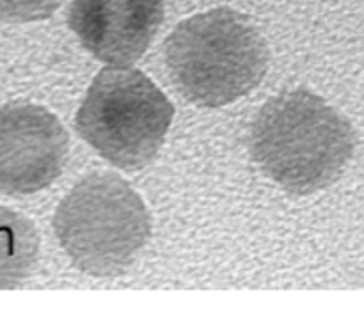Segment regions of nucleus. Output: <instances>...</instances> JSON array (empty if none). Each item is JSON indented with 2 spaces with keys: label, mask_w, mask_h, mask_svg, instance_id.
I'll return each instance as SVG.
<instances>
[{
  "label": "nucleus",
  "mask_w": 364,
  "mask_h": 313,
  "mask_svg": "<svg viewBox=\"0 0 364 313\" xmlns=\"http://www.w3.org/2000/svg\"><path fill=\"white\" fill-rule=\"evenodd\" d=\"M63 0H0V20L38 21L59 9Z\"/></svg>",
  "instance_id": "6e6552de"
},
{
  "label": "nucleus",
  "mask_w": 364,
  "mask_h": 313,
  "mask_svg": "<svg viewBox=\"0 0 364 313\" xmlns=\"http://www.w3.org/2000/svg\"><path fill=\"white\" fill-rule=\"evenodd\" d=\"M164 21V0H73L70 27L87 52L114 66L144 55Z\"/></svg>",
  "instance_id": "423d86ee"
},
{
  "label": "nucleus",
  "mask_w": 364,
  "mask_h": 313,
  "mask_svg": "<svg viewBox=\"0 0 364 313\" xmlns=\"http://www.w3.org/2000/svg\"><path fill=\"white\" fill-rule=\"evenodd\" d=\"M174 107L139 70L105 68L77 112V132L112 166L135 171L159 153Z\"/></svg>",
  "instance_id": "20e7f679"
},
{
  "label": "nucleus",
  "mask_w": 364,
  "mask_h": 313,
  "mask_svg": "<svg viewBox=\"0 0 364 313\" xmlns=\"http://www.w3.org/2000/svg\"><path fill=\"white\" fill-rule=\"evenodd\" d=\"M249 144L270 180L291 194H313L341 176L354 155L355 134L326 100L297 89L262 107Z\"/></svg>",
  "instance_id": "f257e3e1"
},
{
  "label": "nucleus",
  "mask_w": 364,
  "mask_h": 313,
  "mask_svg": "<svg viewBox=\"0 0 364 313\" xmlns=\"http://www.w3.org/2000/svg\"><path fill=\"white\" fill-rule=\"evenodd\" d=\"M164 52L174 87L203 107L242 98L263 80L269 68V46L258 28L228 7L181 21Z\"/></svg>",
  "instance_id": "f03ea898"
},
{
  "label": "nucleus",
  "mask_w": 364,
  "mask_h": 313,
  "mask_svg": "<svg viewBox=\"0 0 364 313\" xmlns=\"http://www.w3.org/2000/svg\"><path fill=\"white\" fill-rule=\"evenodd\" d=\"M53 230L77 269L95 277H116L148 244L151 217L123 178L91 174L57 206Z\"/></svg>",
  "instance_id": "7ed1b4c3"
},
{
  "label": "nucleus",
  "mask_w": 364,
  "mask_h": 313,
  "mask_svg": "<svg viewBox=\"0 0 364 313\" xmlns=\"http://www.w3.org/2000/svg\"><path fill=\"white\" fill-rule=\"evenodd\" d=\"M68 142L63 123L45 107H0V192L32 194L48 187L63 173Z\"/></svg>",
  "instance_id": "39448f33"
},
{
  "label": "nucleus",
  "mask_w": 364,
  "mask_h": 313,
  "mask_svg": "<svg viewBox=\"0 0 364 313\" xmlns=\"http://www.w3.org/2000/svg\"><path fill=\"white\" fill-rule=\"evenodd\" d=\"M39 235L21 213L0 205V290L23 283L34 270Z\"/></svg>",
  "instance_id": "0eeeda50"
}]
</instances>
